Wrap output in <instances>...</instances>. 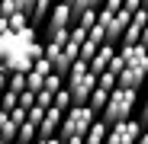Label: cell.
<instances>
[{"label": "cell", "mask_w": 148, "mask_h": 144, "mask_svg": "<svg viewBox=\"0 0 148 144\" xmlns=\"http://www.w3.org/2000/svg\"><path fill=\"white\" fill-rule=\"evenodd\" d=\"M135 103H138V93H135V90L116 87V90L110 93V99H106V109L100 112V122H103L106 128H113V125H119V122H129L132 112H135Z\"/></svg>", "instance_id": "1"}, {"label": "cell", "mask_w": 148, "mask_h": 144, "mask_svg": "<svg viewBox=\"0 0 148 144\" xmlns=\"http://www.w3.org/2000/svg\"><path fill=\"white\" fill-rule=\"evenodd\" d=\"M97 122V115L87 109V106H71L61 118V128H58V138H84L87 128Z\"/></svg>", "instance_id": "2"}, {"label": "cell", "mask_w": 148, "mask_h": 144, "mask_svg": "<svg viewBox=\"0 0 148 144\" xmlns=\"http://www.w3.org/2000/svg\"><path fill=\"white\" fill-rule=\"evenodd\" d=\"M145 131V125L138 122V118H129V122H119L106 131V144H135L138 135Z\"/></svg>", "instance_id": "3"}, {"label": "cell", "mask_w": 148, "mask_h": 144, "mask_svg": "<svg viewBox=\"0 0 148 144\" xmlns=\"http://www.w3.org/2000/svg\"><path fill=\"white\" fill-rule=\"evenodd\" d=\"M74 26V16L68 10L64 0H58V3H52V10H48V19H45V32L48 35H55V32H64Z\"/></svg>", "instance_id": "4"}, {"label": "cell", "mask_w": 148, "mask_h": 144, "mask_svg": "<svg viewBox=\"0 0 148 144\" xmlns=\"http://www.w3.org/2000/svg\"><path fill=\"white\" fill-rule=\"evenodd\" d=\"M145 80H148V67H122L119 77H116V87L135 90V93H138V87H142Z\"/></svg>", "instance_id": "5"}, {"label": "cell", "mask_w": 148, "mask_h": 144, "mask_svg": "<svg viewBox=\"0 0 148 144\" xmlns=\"http://www.w3.org/2000/svg\"><path fill=\"white\" fill-rule=\"evenodd\" d=\"M116 51L126 67H148V48H142V45H119Z\"/></svg>", "instance_id": "6"}, {"label": "cell", "mask_w": 148, "mask_h": 144, "mask_svg": "<svg viewBox=\"0 0 148 144\" xmlns=\"http://www.w3.org/2000/svg\"><path fill=\"white\" fill-rule=\"evenodd\" d=\"M113 58H116V45H100V48H97V55L90 58V64H87L90 74L100 77L103 70H110V61H113Z\"/></svg>", "instance_id": "7"}, {"label": "cell", "mask_w": 148, "mask_h": 144, "mask_svg": "<svg viewBox=\"0 0 148 144\" xmlns=\"http://www.w3.org/2000/svg\"><path fill=\"white\" fill-rule=\"evenodd\" d=\"M61 118H64V112H58V109H45L42 122H39V138H58Z\"/></svg>", "instance_id": "8"}, {"label": "cell", "mask_w": 148, "mask_h": 144, "mask_svg": "<svg viewBox=\"0 0 148 144\" xmlns=\"http://www.w3.org/2000/svg\"><path fill=\"white\" fill-rule=\"evenodd\" d=\"M106 99H110V93L106 90H100V87H93V93H90V99H87V109L100 118V112L106 109Z\"/></svg>", "instance_id": "9"}, {"label": "cell", "mask_w": 148, "mask_h": 144, "mask_svg": "<svg viewBox=\"0 0 148 144\" xmlns=\"http://www.w3.org/2000/svg\"><path fill=\"white\" fill-rule=\"evenodd\" d=\"M16 128H19V125L10 118V112L0 109V138H3L7 144H13V141H16Z\"/></svg>", "instance_id": "10"}, {"label": "cell", "mask_w": 148, "mask_h": 144, "mask_svg": "<svg viewBox=\"0 0 148 144\" xmlns=\"http://www.w3.org/2000/svg\"><path fill=\"white\" fill-rule=\"evenodd\" d=\"M106 131H110V128L97 118V122L87 128V135H84V144H106Z\"/></svg>", "instance_id": "11"}, {"label": "cell", "mask_w": 148, "mask_h": 144, "mask_svg": "<svg viewBox=\"0 0 148 144\" xmlns=\"http://www.w3.org/2000/svg\"><path fill=\"white\" fill-rule=\"evenodd\" d=\"M36 138H39V128L26 118V122L16 128V141H23V144H36Z\"/></svg>", "instance_id": "12"}, {"label": "cell", "mask_w": 148, "mask_h": 144, "mask_svg": "<svg viewBox=\"0 0 148 144\" xmlns=\"http://www.w3.org/2000/svg\"><path fill=\"white\" fill-rule=\"evenodd\" d=\"M42 90L55 96L58 90H64V77H61V74H48V77H45V83H42Z\"/></svg>", "instance_id": "13"}, {"label": "cell", "mask_w": 148, "mask_h": 144, "mask_svg": "<svg viewBox=\"0 0 148 144\" xmlns=\"http://www.w3.org/2000/svg\"><path fill=\"white\" fill-rule=\"evenodd\" d=\"M52 109H58V112H68V109H71V96H68V90H58V93L52 96Z\"/></svg>", "instance_id": "14"}, {"label": "cell", "mask_w": 148, "mask_h": 144, "mask_svg": "<svg viewBox=\"0 0 148 144\" xmlns=\"http://www.w3.org/2000/svg\"><path fill=\"white\" fill-rule=\"evenodd\" d=\"M64 3H68V10H71L74 22H77V16H81L84 10H93V7H90V0H64Z\"/></svg>", "instance_id": "15"}, {"label": "cell", "mask_w": 148, "mask_h": 144, "mask_svg": "<svg viewBox=\"0 0 148 144\" xmlns=\"http://www.w3.org/2000/svg\"><path fill=\"white\" fill-rule=\"evenodd\" d=\"M74 26H81V29H93L97 26V10H84L81 16H77V22Z\"/></svg>", "instance_id": "16"}, {"label": "cell", "mask_w": 148, "mask_h": 144, "mask_svg": "<svg viewBox=\"0 0 148 144\" xmlns=\"http://www.w3.org/2000/svg\"><path fill=\"white\" fill-rule=\"evenodd\" d=\"M7 90L19 96L23 90H26V74H10V83H7Z\"/></svg>", "instance_id": "17"}, {"label": "cell", "mask_w": 148, "mask_h": 144, "mask_svg": "<svg viewBox=\"0 0 148 144\" xmlns=\"http://www.w3.org/2000/svg\"><path fill=\"white\" fill-rule=\"evenodd\" d=\"M97 87H100V90H106V93H113V90H116V74L103 70V74L97 77Z\"/></svg>", "instance_id": "18"}, {"label": "cell", "mask_w": 148, "mask_h": 144, "mask_svg": "<svg viewBox=\"0 0 148 144\" xmlns=\"http://www.w3.org/2000/svg\"><path fill=\"white\" fill-rule=\"evenodd\" d=\"M36 106V93H29V90H23L19 93V99H16V109H23V112H29Z\"/></svg>", "instance_id": "19"}, {"label": "cell", "mask_w": 148, "mask_h": 144, "mask_svg": "<svg viewBox=\"0 0 148 144\" xmlns=\"http://www.w3.org/2000/svg\"><path fill=\"white\" fill-rule=\"evenodd\" d=\"M7 22H10V32H19V29H26V26H29V16H26V13H13Z\"/></svg>", "instance_id": "20"}, {"label": "cell", "mask_w": 148, "mask_h": 144, "mask_svg": "<svg viewBox=\"0 0 148 144\" xmlns=\"http://www.w3.org/2000/svg\"><path fill=\"white\" fill-rule=\"evenodd\" d=\"M16 99H19L16 93L3 90V93H0V109H3V112H13V109H16Z\"/></svg>", "instance_id": "21"}, {"label": "cell", "mask_w": 148, "mask_h": 144, "mask_svg": "<svg viewBox=\"0 0 148 144\" xmlns=\"http://www.w3.org/2000/svg\"><path fill=\"white\" fill-rule=\"evenodd\" d=\"M97 48H100V45H93V42H87V39H84V45H81V51H77V58L90 64V58L97 55Z\"/></svg>", "instance_id": "22"}, {"label": "cell", "mask_w": 148, "mask_h": 144, "mask_svg": "<svg viewBox=\"0 0 148 144\" xmlns=\"http://www.w3.org/2000/svg\"><path fill=\"white\" fill-rule=\"evenodd\" d=\"M36 109H52V93L39 90V93H36Z\"/></svg>", "instance_id": "23"}, {"label": "cell", "mask_w": 148, "mask_h": 144, "mask_svg": "<svg viewBox=\"0 0 148 144\" xmlns=\"http://www.w3.org/2000/svg\"><path fill=\"white\" fill-rule=\"evenodd\" d=\"M32 70H36V74H42V77H48V74H55V70H52V64H48L45 58H36V64H32Z\"/></svg>", "instance_id": "24"}, {"label": "cell", "mask_w": 148, "mask_h": 144, "mask_svg": "<svg viewBox=\"0 0 148 144\" xmlns=\"http://www.w3.org/2000/svg\"><path fill=\"white\" fill-rule=\"evenodd\" d=\"M122 67H126V64H122V58H119V51H116V58L110 61V74H116V77H119V70H122Z\"/></svg>", "instance_id": "25"}, {"label": "cell", "mask_w": 148, "mask_h": 144, "mask_svg": "<svg viewBox=\"0 0 148 144\" xmlns=\"http://www.w3.org/2000/svg\"><path fill=\"white\" fill-rule=\"evenodd\" d=\"M7 83H10V70L3 67V61H0V93L7 90Z\"/></svg>", "instance_id": "26"}, {"label": "cell", "mask_w": 148, "mask_h": 144, "mask_svg": "<svg viewBox=\"0 0 148 144\" xmlns=\"http://www.w3.org/2000/svg\"><path fill=\"white\" fill-rule=\"evenodd\" d=\"M122 10H126V13H135V10H142V0H122Z\"/></svg>", "instance_id": "27"}, {"label": "cell", "mask_w": 148, "mask_h": 144, "mask_svg": "<svg viewBox=\"0 0 148 144\" xmlns=\"http://www.w3.org/2000/svg\"><path fill=\"white\" fill-rule=\"evenodd\" d=\"M10 118H13L16 125H23V122H26V112H23V109H13V112H10Z\"/></svg>", "instance_id": "28"}, {"label": "cell", "mask_w": 148, "mask_h": 144, "mask_svg": "<svg viewBox=\"0 0 148 144\" xmlns=\"http://www.w3.org/2000/svg\"><path fill=\"white\" fill-rule=\"evenodd\" d=\"M138 122L148 128V93H145V103H142V118H138Z\"/></svg>", "instance_id": "29"}, {"label": "cell", "mask_w": 148, "mask_h": 144, "mask_svg": "<svg viewBox=\"0 0 148 144\" xmlns=\"http://www.w3.org/2000/svg\"><path fill=\"white\" fill-rule=\"evenodd\" d=\"M61 144H84V138H58Z\"/></svg>", "instance_id": "30"}, {"label": "cell", "mask_w": 148, "mask_h": 144, "mask_svg": "<svg viewBox=\"0 0 148 144\" xmlns=\"http://www.w3.org/2000/svg\"><path fill=\"white\" fill-rule=\"evenodd\" d=\"M36 144H61L58 138H36Z\"/></svg>", "instance_id": "31"}, {"label": "cell", "mask_w": 148, "mask_h": 144, "mask_svg": "<svg viewBox=\"0 0 148 144\" xmlns=\"http://www.w3.org/2000/svg\"><path fill=\"white\" fill-rule=\"evenodd\" d=\"M135 144H148V131H142V135H138V141H135Z\"/></svg>", "instance_id": "32"}, {"label": "cell", "mask_w": 148, "mask_h": 144, "mask_svg": "<svg viewBox=\"0 0 148 144\" xmlns=\"http://www.w3.org/2000/svg\"><path fill=\"white\" fill-rule=\"evenodd\" d=\"M103 3H106V0H90V7H93V10H100Z\"/></svg>", "instance_id": "33"}, {"label": "cell", "mask_w": 148, "mask_h": 144, "mask_svg": "<svg viewBox=\"0 0 148 144\" xmlns=\"http://www.w3.org/2000/svg\"><path fill=\"white\" fill-rule=\"evenodd\" d=\"M0 144H7V141H3V138H0Z\"/></svg>", "instance_id": "34"}, {"label": "cell", "mask_w": 148, "mask_h": 144, "mask_svg": "<svg viewBox=\"0 0 148 144\" xmlns=\"http://www.w3.org/2000/svg\"><path fill=\"white\" fill-rule=\"evenodd\" d=\"M13 144H23V141H13Z\"/></svg>", "instance_id": "35"}]
</instances>
